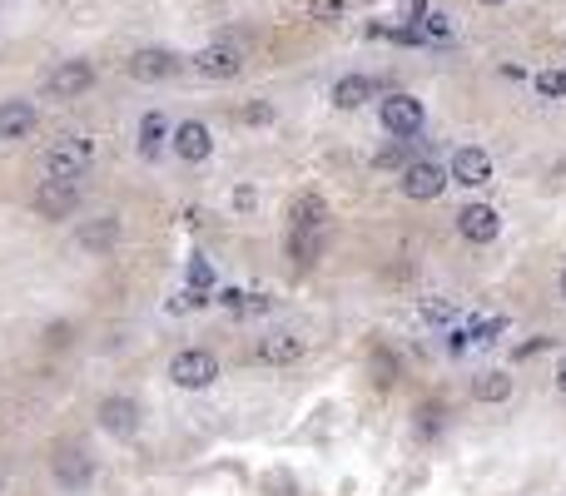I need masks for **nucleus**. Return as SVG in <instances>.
<instances>
[{"label": "nucleus", "mask_w": 566, "mask_h": 496, "mask_svg": "<svg viewBox=\"0 0 566 496\" xmlns=\"http://www.w3.org/2000/svg\"><path fill=\"white\" fill-rule=\"evenodd\" d=\"M398 184H403V194H408V199L427 204V199H437V194L447 189V174H442L432 159H413V164L403 169V179H398Z\"/></svg>", "instance_id": "obj_13"}, {"label": "nucleus", "mask_w": 566, "mask_h": 496, "mask_svg": "<svg viewBox=\"0 0 566 496\" xmlns=\"http://www.w3.org/2000/svg\"><path fill=\"white\" fill-rule=\"evenodd\" d=\"M95 417H100V432H110V437H120V442L140 437V422H144L140 402H135V397H125V392H110V397H100Z\"/></svg>", "instance_id": "obj_3"}, {"label": "nucleus", "mask_w": 566, "mask_h": 496, "mask_svg": "<svg viewBox=\"0 0 566 496\" xmlns=\"http://www.w3.org/2000/svg\"><path fill=\"white\" fill-rule=\"evenodd\" d=\"M244 120H249V124H264V120H269V105H249V110H244Z\"/></svg>", "instance_id": "obj_32"}, {"label": "nucleus", "mask_w": 566, "mask_h": 496, "mask_svg": "<svg viewBox=\"0 0 566 496\" xmlns=\"http://www.w3.org/2000/svg\"><path fill=\"white\" fill-rule=\"evenodd\" d=\"M328 204L318 199V194H298L293 204H288V229H308V234H328Z\"/></svg>", "instance_id": "obj_16"}, {"label": "nucleus", "mask_w": 566, "mask_h": 496, "mask_svg": "<svg viewBox=\"0 0 566 496\" xmlns=\"http://www.w3.org/2000/svg\"><path fill=\"white\" fill-rule=\"evenodd\" d=\"M164 139H169V124H164V115H144V120H140V134H135V149H140L144 159H159Z\"/></svg>", "instance_id": "obj_20"}, {"label": "nucleus", "mask_w": 566, "mask_h": 496, "mask_svg": "<svg viewBox=\"0 0 566 496\" xmlns=\"http://www.w3.org/2000/svg\"><path fill=\"white\" fill-rule=\"evenodd\" d=\"M184 278H189V293H204V288L214 283V268H209L204 258H189V273H184Z\"/></svg>", "instance_id": "obj_29"}, {"label": "nucleus", "mask_w": 566, "mask_h": 496, "mask_svg": "<svg viewBox=\"0 0 566 496\" xmlns=\"http://www.w3.org/2000/svg\"><path fill=\"white\" fill-rule=\"evenodd\" d=\"M467 343H472L467 328H452V333H447V348H452V353H467Z\"/></svg>", "instance_id": "obj_31"}, {"label": "nucleus", "mask_w": 566, "mask_h": 496, "mask_svg": "<svg viewBox=\"0 0 566 496\" xmlns=\"http://www.w3.org/2000/svg\"><path fill=\"white\" fill-rule=\"evenodd\" d=\"M442 417H447L442 402H423V407H418V437H437V432H442Z\"/></svg>", "instance_id": "obj_28"}, {"label": "nucleus", "mask_w": 566, "mask_h": 496, "mask_svg": "<svg viewBox=\"0 0 566 496\" xmlns=\"http://www.w3.org/2000/svg\"><path fill=\"white\" fill-rule=\"evenodd\" d=\"M447 174H452L462 189H482V184H492V154H487L482 144H462V149L452 154Z\"/></svg>", "instance_id": "obj_9"}, {"label": "nucleus", "mask_w": 566, "mask_h": 496, "mask_svg": "<svg viewBox=\"0 0 566 496\" xmlns=\"http://www.w3.org/2000/svg\"><path fill=\"white\" fill-rule=\"evenodd\" d=\"M95 139H85V134H70V139H60V144H50L45 149V179H65V184H75L80 174H90V164H95Z\"/></svg>", "instance_id": "obj_1"}, {"label": "nucleus", "mask_w": 566, "mask_h": 496, "mask_svg": "<svg viewBox=\"0 0 566 496\" xmlns=\"http://www.w3.org/2000/svg\"><path fill=\"white\" fill-rule=\"evenodd\" d=\"M532 85H537L542 100H566V70H537Z\"/></svg>", "instance_id": "obj_25"}, {"label": "nucleus", "mask_w": 566, "mask_h": 496, "mask_svg": "<svg viewBox=\"0 0 566 496\" xmlns=\"http://www.w3.org/2000/svg\"><path fill=\"white\" fill-rule=\"evenodd\" d=\"M477 5H502V0H477Z\"/></svg>", "instance_id": "obj_35"}, {"label": "nucleus", "mask_w": 566, "mask_h": 496, "mask_svg": "<svg viewBox=\"0 0 566 496\" xmlns=\"http://www.w3.org/2000/svg\"><path fill=\"white\" fill-rule=\"evenodd\" d=\"M90 85H95V65H90V60H65V65L50 70L45 95H55V100H80Z\"/></svg>", "instance_id": "obj_8"}, {"label": "nucleus", "mask_w": 566, "mask_h": 496, "mask_svg": "<svg viewBox=\"0 0 566 496\" xmlns=\"http://www.w3.org/2000/svg\"><path fill=\"white\" fill-rule=\"evenodd\" d=\"M497 333H507V318H502V313H497V318H477V323L467 328L472 343H497Z\"/></svg>", "instance_id": "obj_27"}, {"label": "nucleus", "mask_w": 566, "mask_h": 496, "mask_svg": "<svg viewBox=\"0 0 566 496\" xmlns=\"http://www.w3.org/2000/svg\"><path fill=\"white\" fill-rule=\"evenodd\" d=\"M378 120L388 134H398V139H408V134H418L423 129V100L418 95H388L383 105H378Z\"/></svg>", "instance_id": "obj_6"}, {"label": "nucleus", "mask_w": 566, "mask_h": 496, "mask_svg": "<svg viewBox=\"0 0 566 496\" xmlns=\"http://www.w3.org/2000/svg\"><path fill=\"white\" fill-rule=\"evenodd\" d=\"M562 298H566V268H562Z\"/></svg>", "instance_id": "obj_36"}, {"label": "nucleus", "mask_w": 566, "mask_h": 496, "mask_svg": "<svg viewBox=\"0 0 566 496\" xmlns=\"http://www.w3.org/2000/svg\"><path fill=\"white\" fill-rule=\"evenodd\" d=\"M408 164H413V149H408V144H403V139H398V144H388V149H378V154H373V169H388V174H403V169H408Z\"/></svg>", "instance_id": "obj_23"}, {"label": "nucleus", "mask_w": 566, "mask_h": 496, "mask_svg": "<svg viewBox=\"0 0 566 496\" xmlns=\"http://www.w3.org/2000/svg\"><path fill=\"white\" fill-rule=\"evenodd\" d=\"M115 239H120V219H100V224L80 229V244L85 248H115Z\"/></svg>", "instance_id": "obj_22"}, {"label": "nucleus", "mask_w": 566, "mask_h": 496, "mask_svg": "<svg viewBox=\"0 0 566 496\" xmlns=\"http://www.w3.org/2000/svg\"><path fill=\"white\" fill-rule=\"evenodd\" d=\"M189 65H194L204 80H239V75H244V50H234V45H204Z\"/></svg>", "instance_id": "obj_12"}, {"label": "nucleus", "mask_w": 566, "mask_h": 496, "mask_svg": "<svg viewBox=\"0 0 566 496\" xmlns=\"http://www.w3.org/2000/svg\"><path fill=\"white\" fill-rule=\"evenodd\" d=\"M557 387H562V392H566V358H562V363H557Z\"/></svg>", "instance_id": "obj_34"}, {"label": "nucleus", "mask_w": 566, "mask_h": 496, "mask_svg": "<svg viewBox=\"0 0 566 496\" xmlns=\"http://www.w3.org/2000/svg\"><path fill=\"white\" fill-rule=\"evenodd\" d=\"M308 15H313L318 25H338V20L348 15V0H308Z\"/></svg>", "instance_id": "obj_26"}, {"label": "nucleus", "mask_w": 566, "mask_h": 496, "mask_svg": "<svg viewBox=\"0 0 566 496\" xmlns=\"http://www.w3.org/2000/svg\"><path fill=\"white\" fill-rule=\"evenodd\" d=\"M169 149H174L184 164H204V159L214 154V134H209L204 120H179L169 129Z\"/></svg>", "instance_id": "obj_7"}, {"label": "nucleus", "mask_w": 566, "mask_h": 496, "mask_svg": "<svg viewBox=\"0 0 566 496\" xmlns=\"http://www.w3.org/2000/svg\"><path fill=\"white\" fill-rule=\"evenodd\" d=\"M423 323H452V303H447V298H427Z\"/></svg>", "instance_id": "obj_30"}, {"label": "nucleus", "mask_w": 566, "mask_h": 496, "mask_svg": "<svg viewBox=\"0 0 566 496\" xmlns=\"http://www.w3.org/2000/svg\"><path fill=\"white\" fill-rule=\"evenodd\" d=\"M418 35H423V40H452V35H457V25H452V15H442V10H427L423 25H418Z\"/></svg>", "instance_id": "obj_24"}, {"label": "nucleus", "mask_w": 566, "mask_h": 496, "mask_svg": "<svg viewBox=\"0 0 566 496\" xmlns=\"http://www.w3.org/2000/svg\"><path fill=\"white\" fill-rule=\"evenodd\" d=\"M35 105L30 100H0V144H15V139H30L35 129Z\"/></svg>", "instance_id": "obj_15"}, {"label": "nucleus", "mask_w": 566, "mask_h": 496, "mask_svg": "<svg viewBox=\"0 0 566 496\" xmlns=\"http://www.w3.org/2000/svg\"><path fill=\"white\" fill-rule=\"evenodd\" d=\"M130 75L144 80V85H159V80L179 75V55H169V50H159V45H144V50L130 55Z\"/></svg>", "instance_id": "obj_14"}, {"label": "nucleus", "mask_w": 566, "mask_h": 496, "mask_svg": "<svg viewBox=\"0 0 566 496\" xmlns=\"http://www.w3.org/2000/svg\"><path fill=\"white\" fill-rule=\"evenodd\" d=\"M512 397V372L502 368H487L472 377V402H482V407H502Z\"/></svg>", "instance_id": "obj_17"}, {"label": "nucleus", "mask_w": 566, "mask_h": 496, "mask_svg": "<svg viewBox=\"0 0 566 496\" xmlns=\"http://www.w3.org/2000/svg\"><path fill=\"white\" fill-rule=\"evenodd\" d=\"M368 368H373V382H378V387H393V382H398V358H393V348H383V343L368 353Z\"/></svg>", "instance_id": "obj_21"}, {"label": "nucleus", "mask_w": 566, "mask_h": 496, "mask_svg": "<svg viewBox=\"0 0 566 496\" xmlns=\"http://www.w3.org/2000/svg\"><path fill=\"white\" fill-rule=\"evenodd\" d=\"M457 234L477 248L492 244V239L502 234V214H497L492 204H462V209H457Z\"/></svg>", "instance_id": "obj_10"}, {"label": "nucleus", "mask_w": 566, "mask_h": 496, "mask_svg": "<svg viewBox=\"0 0 566 496\" xmlns=\"http://www.w3.org/2000/svg\"><path fill=\"white\" fill-rule=\"evenodd\" d=\"M303 358H308V338H298V333H269L254 348V363H264V368H293Z\"/></svg>", "instance_id": "obj_11"}, {"label": "nucleus", "mask_w": 566, "mask_h": 496, "mask_svg": "<svg viewBox=\"0 0 566 496\" xmlns=\"http://www.w3.org/2000/svg\"><path fill=\"white\" fill-rule=\"evenodd\" d=\"M378 95V85L368 80V75H343L338 85H333V105L338 110H358V105H368Z\"/></svg>", "instance_id": "obj_19"}, {"label": "nucleus", "mask_w": 566, "mask_h": 496, "mask_svg": "<svg viewBox=\"0 0 566 496\" xmlns=\"http://www.w3.org/2000/svg\"><path fill=\"white\" fill-rule=\"evenodd\" d=\"M323 239L328 234H308V229H288V263L293 268H313L318 258H323Z\"/></svg>", "instance_id": "obj_18"}, {"label": "nucleus", "mask_w": 566, "mask_h": 496, "mask_svg": "<svg viewBox=\"0 0 566 496\" xmlns=\"http://www.w3.org/2000/svg\"><path fill=\"white\" fill-rule=\"evenodd\" d=\"M169 382L184 387V392H204V387L219 382V358L209 348H179L169 358Z\"/></svg>", "instance_id": "obj_2"}, {"label": "nucleus", "mask_w": 566, "mask_h": 496, "mask_svg": "<svg viewBox=\"0 0 566 496\" xmlns=\"http://www.w3.org/2000/svg\"><path fill=\"white\" fill-rule=\"evenodd\" d=\"M50 477L60 482V492H90V482H95V462H90L80 447H55V457H50Z\"/></svg>", "instance_id": "obj_5"}, {"label": "nucleus", "mask_w": 566, "mask_h": 496, "mask_svg": "<svg viewBox=\"0 0 566 496\" xmlns=\"http://www.w3.org/2000/svg\"><path fill=\"white\" fill-rule=\"evenodd\" d=\"M234 204H239V209H254V189H249V184H244V189H234Z\"/></svg>", "instance_id": "obj_33"}, {"label": "nucleus", "mask_w": 566, "mask_h": 496, "mask_svg": "<svg viewBox=\"0 0 566 496\" xmlns=\"http://www.w3.org/2000/svg\"><path fill=\"white\" fill-rule=\"evenodd\" d=\"M30 209H35L40 219H50V224L75 219V209H80V184H65V179H40V184H35Z\"/></svg>", "instance_id": "obj_4"}]
</instances>
